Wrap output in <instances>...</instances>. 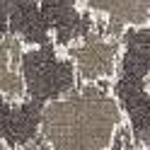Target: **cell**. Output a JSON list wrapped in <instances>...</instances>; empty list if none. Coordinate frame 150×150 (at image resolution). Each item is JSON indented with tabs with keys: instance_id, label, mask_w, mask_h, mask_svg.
Returning <instances> with one entry per match:
<instances>
[{
	"instance_id": "1",
	"label": "cell",
	"mask_w": 150,
	"mask_h": 150,
	"mask_svg": "<svg viewBox=\"0 0 150 150\" xmlns=\"http://www.w3.org/2000/svg\"><path fill=\"white\" fill-rule=\"evenodd\" d=\"M126 128L109 85H73L39 109V143L46 150H107Z\"/></svg>"
},
{
	"instance_id": "2",
	"label": "cell",
	"mask_w": 150,
	"mask_h": 150,
	"mask_svg": "<svg viewBox=\"0 0 150 150\" xmlns=\"http://www.w3.org/2000/svg\"><path fill=\"white\" fill-rule=\"evenodd\" d=\"M56 53L68 61L75 85H109L116 80L126 51V36L104 29L73 34L53 44Z\"/></svg>"
},
{
	"instance_id": "3",
	"label": "cell",
	"mask_w": 150,
	"mask_h": 150,
	"mask_svg": "<svg viewBox=\"0 0 150 150\" xmlns=\"http://www.w3.org/2000/svg\"><path fill=\"white\" fill-rule=\"evenodd\" d=\"M75 15L111 34H143L150 27V0H73Z\"/></svg>"
},
{
	"instance_id": "4",
	"label": "cell",
	"mask_w": 150,
	"mask_h": 150,
	"mask_svg": "<svg viewBox=\"0 0 150 150\" xmlns=\"http://www.w3.org/2000/svg\"><path fill=\"white\" fill-rule=\"evenodd\" d=\"M39 49V41L29 39L24 32L0 29V97L10 102L27 99V85L22 75L24 53Z\"/></svg>"
},
{
	"instance_id": "5",
	"label": "cell",
	"mask_w": 150,
	"mask_h": 150,
	"mask_svg": "<svg viewBox=\"0 0 150 150\" xmlns=\"http://www.w3.org/2000/svg\"><path fill=\"white\" fill-rule=\"evenodd\" d=\"M39 109L32 99L10 102L0 97V143L7 150H22L39 138Z\"/></svg>"
},
{
	"instance_id": "6",
	"label": "cell",
	"mask_w": 150,
	"mask_h": 150,
	"mask_svg": "<svg viewBox=\"0 0 150 150\" xmlns=\"http://www.w3.org/2000/svg\"><path fill=\"white\" fill-rule=\"evenodd\" d=\"M121 150H148V148H140L136 140L131 138L128 128H124V131H121Z\"/></svg>"
},
{
	"instance_id": "7",
	"label": "cell",
	"mask_w": 150,
	"mask_h": 150,
	"mask_svg": "<svg viewBox=\"0 0 150 150\" xmlns=\"http://www.w3.org/2000/svg\"><path fill=\"white\" fill-rule=\"evenodd\" d=\"M0 150H7L3 143H0ZM22 150H41V145H39V140H36V143H29V145H24Z\"/></svg>"
},
{
	"instance_id": "8",
	"label": "cell",
	"mask_w": 150,
	"mask_h": 150,
	"mask_svg": "<svg viewBox=\"0 0 150 150\" xmlns=\"http://www.w3.org/2000/svg\"><path fill=\"white\" fill-rule=\"evenodd\" d=\"M39 145H41V143H39ZM41 150H46V148H44V145H41Z\"/></svg>"
}]
</instances>
